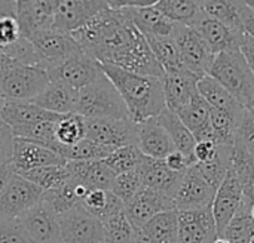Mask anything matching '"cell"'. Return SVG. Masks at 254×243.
I'll return each instance as SVG.
<instances>
[{"mask_svg":"<svg viewBox=\"0 0 254 243\" xmlns=\"http://www.w3.org/2000/svg\"><path fill=\"white\" fill-rule=\"evenodd\" d=\"M70 36L100 64H112L135 74L159 79L165 74L146 37L122 9L107 7Z\"/></svg>","mask_w":254,"mask_h":243,"instance_id":"obj_1","label":"cell"},{"mask_svg":"<svg viewBox=\"0 0 254 243\" xmlns=\"http://www.w3.org/2000/svg\"><path fill=\"white\" fill-rule=\"evenodd\" d=\"M101 70L124 99L131 122L138 125L156 119L167 108L159 77L135 74L112 64H101Z\"/></svg>","mask_w":254,"mask_h":243,"instance_id":"obj_2","label":"cell"},{"mask_svg":"<svg viewBox=\"0 0 254 243\" xmlns=\"http://www.w3.org/2000/svg\"><path fill=\"white\" fill-rule=\"evenodd\" d=\"M246 110L254 107V74L240 50L223 52L214 56L208 73Z\"/></svg>","mask_w":254,"mask_h":243,"instance_id":"obj_3","label":"cell"},{"mask_svg":"<svg viewBox=\"0 0 254 243\" xmlns=\"http://www.w3.org/2000/svg\"><path fill=\"white\" fill-rule=\"evenodd\" d=\"M76 114L83 119H129L124 99L106 74L79 91Z\"/></svg>","mask_w":254,"mask_h":243,"instance_id":"obj_4","label":"cell"},{"mask_svg":"<svg viewBox=\"0 0 254 243\" xmlns=\"http://www.w3.org/2000/svg\"><path fill=\"white\" fill-rule=\"evenodd\" d=\"M48 73L40 67L6 64L0 67L1 101L31 102L49 85Z\"/></svg>","mask_w":254,"mask_h":243,"instance_id":"obj_5","label":"cell"},{"mask_svg":"<svg viewBox=\"0 0 254 243\" xmlns=\"http://www.w3.org/2000/svg\"><path fill=\"white\" fill-rule=\"evenodd\" d=\"M43 190L15 174L0 193V223L18 221L42 200Z\"/></svg>","mask_w":254,"mask_h":243,"instance_id":"obj_6","label":"cell"},{"mask_svg":"<svg viewBox=\"0 0 254 243\" xmlns=\"http://www.w3.org/2000/svg\"><path fill=\"white\" fill-rule=\"evenodd\" d=\"M185 68L198 79L208 76L214 61V53L198 34L196 30L186 25H177L173 34Z\"/></svg>","mask_w":254,"mask_h":243,"instance_id":"obj_7","label":"cell"},{"mask_svg":"<svg viewBox=\"0 0 254 243\" xmlns=\"http://www.w3.org/2000/svg\"><path fill=\"white\" fill-rule=\"evenodd\" d=\"M58 218L63 243H104L103 223L89 214L82 203L61 214Z\"/></svg>","mask_w":254,"mask_h":243,"instance_id":"obj_8","label":"cell"},{"mask_svg":"<svg viewBox=\"0 0 254 243\" xmlns=\"http://www.w3.org/2000/svg\"><path fill=\"white\" fill-rule=\"evenodd\" d=\"M28 40L31 42L39 55L40 68H43L46 73L58 64L64 62L65 59L83 52L70 34L60 33L52 28L36 33Z\"/></svg>","mask_w":254,"mask_h":243,"instance_id":"obj_9","label":"cell"},{"mask_svg":"<svg viewBox=\"0 0 254 243\" xmlns=\"http://www.w3.org/2000/svg\"><path fill=\"white\" fill-rule=\"evenodd\" d=\"M103 74L101 64L86 52H80L48 71L51 80L64 83L77 92L94 83Z\"/></svg>","mask_w":254,"mask_h":243,"instance_id":"obj_10","label":"cell"},{"mask_svg":"<svg viewBox=\"0 0 254 243\" xmlns=\"http://www.w3.org/2000/svg\"><path fill=\"white\" fill-rule=\"evenodd\" d=\"M85 129L88 140L112 150L137 146V125L129 119H85Z\"/></svg>","mask_w":254,"mask_h":243,"instance_id":"obj_11","label":"cell"},{"mask_svg":"<svg viewBox=\"0 0 254 243\" xmlns=\"http://www.w3.org/2000/svg\"><path fill=\"white\" fill-rule=\"evenodd\" d=\"M109 7L107 1L94 0H55L52 30L71 34L100 12Z\"/></svg>","mask_w":254,"mask_h":243,"instance_id":"obj_12","label":"cell"},{"mask_svg":"<svg viewBox=\"0 0 254 243\" xmlns=\"http://www.w3.org/2000/svg\"><path fill=\"white\" fill-rule=\"evenodd\" d=\"M216 189L208 184L204 177L198 172L195 165H192L183 177V181L174 197V209L182 211H195L208 208L213 203Z\"/></svg>","mask_w":254,"mask_h":243,"instance_id":"obj_13","label":"cell"},{"mask_svg":"<svg viewBox=\"0 0 254 243\" xmlns=\"http://www.w3.org/2000/svg\"><path fill=\"white\" fill-rule=\"evenodd\" d=\"M243 200H244V196H243V187L240 184V180L232 171V168H229L211 203V212L214 217L219 238H222L226 226L240 209Z\"/></svg>","mask_w":254,"mask_h":243,"instance_id":"obj_14","label":"cell"},{"mask_svg":"<svg viewBox=\"0 0 254 243\" xmlns=\"http://www.w3.org/2000/svg\"><path fill=\"white\" fill-rule=\"evenodd\" d=\"M177 243H213L219 238L211 206L195 211L177 212Z\"/></svg>","mask_w":254,"mask_h":243,"instance_id":"obj_15","label":"cell"},{"mask_svg":"<svg viewBox=\"0 0 254 243\" xmlns=\"http://www.w3.org/2000/svg\"><path fill=\"white\" fill-rule=\"evenodd\" d=\"M138 172L144 189L156 192L158 194L174 202L185 174L171 171L164 160H156L146 156L138 166Z\"/></svg>","mask_w":254,"mask_h":243,"instance_id":"obj_16","label":"cell"},{"mask_svg":"<svg viewBox=\"0 0 254 243\" xmlns=\"http://www.w3.org/2000/svg\"><path fill=\"white\" fill-rule=\"evenodd\" d=\"M67 162L55 151L42 147L36 143L15 138L13 156L10 166L15 174L21 175L30 172L33 169L45 168V166H64Z\"/></svg>","mask_w":254,"mask_h":243,"instance_id":"obj_17","label":"cell"},{"mask_svg":"<svg viewBox=\"0 0 254 243\" xmlns=\"http://www.w3.org/2000/svg\"><path fill=\"white\" fill-rule=\"evenodd\" d=\"M60 117L61 116L46 111L33 102L3 101L0 107V120H3L10 128L15 138H18L24 131L42 122L58 120Z\"/></svg>","mask_w":254,"mask_h":243,"instance_id":"obj_18","label":"cell"},{"mask_svg":"<svg viewBox=\"0 0 254 243\" xmlns=\"http://www.w3.org/2000/svg\"><path fill=\"white\" fill-rule=\"evenodd\" d=\"M192 28L198 31V34L202 37V40L207 43V46L214 55H219L223 52L240 50L241 42L244 39L243 33H238L226 27L220 21L207 15L204 10Z\"/></svg>","mask_w":254,"mask_h":243,"instance_id":"obj_19","label":"cell"},{"mask_svg":"<svg viewBox=\"0 0 254 243\" xmlns=\"http://www.w3.org/2000/svg\"><path fill=\"white\" fill-rule=\"evenodd\" d=\"M167 211H176L174 202L144 187L125 205L127 217L135 230L143 229L152 218Z\"/></svg>","mask_w":254,"mask_h":243,"instance_id":"obj_20","label":"cell"},{"mask_svg":"<svg viewBox=\"0 0 254 243\" xmlns=\"http://www.w3.org/2000/svg\"><path fill=\"white\" fill-rule=\"evenodd\" d=\"M55 0H27L16 1V19L21 36L30 39L36 33L51 30L54 21Z\"/></svg>","mask_w":254,"mask_h":243,"instance_id":"obj_21","label":"cell"},{"mask_svg":"<svg viewBox=\"0 0 254 243\" xmlns=\"http://www.w3.org/2000/svg\"><path fill=\"white\" fill-rule=\"evenodd\" d=\"M18 221L31 243H61L58 218L42 203L28 211Z\"/></svg>","mask_w":254,"mask_h":243,"instance_id":"obj_22","label":"cell"},{"mask_svg":"<svg viewBox=\"0 0 254 243\" xmlns=\"http://www.w3.org/2000/svg\"><path fill=\"white\" fill-rule=\"evenodd\" d=\"M137 147L146 157L156 160H165L173 151H176L170 135L156 119L137 125Z\"/></svg>","mask_w":254,"mask_h":243,"instance_id":"obj_23","label":"cell"},{"mask_svg":"<svg viewBox=\"0 0 254 243\" xmlns=\"http://www.w3.org/2000/svg\"><path fill=\"white\" fill-rule=\"evenodd\" d=\"M122 10L144 37H173L174 30L179 25L164 16L155 4L143 7H124Z\"/></svg>","mask_w":254,"mask_h":243,"instance_id":"obj_24","label":"cell"},{"mask_svg":"<svg viewBox=\"0 0 254 243\" xmlns=\"http://www.w3.org/2000/svg\"><path fill=\"white\" fill-rule=\"evenodd\" d=\"M162 89L165 105L168 110L177 113L185 108L190 99L198 94V77L192 73H176V74H164Z\"/></svg>","mask_w":254,"mask_h":243,"instance_id":"obj_25","label":"cell"},{"mask_svg":"<svg viewBox=\"0 0 254 243\" xmlns=\"http://www.w3.org/2000/svg\"><path fill=\"white\" fill-rule=\"evenodd\" d=\"M67 171L71 178L83 184L88 190H104L110 192L116 175L107 168L103 160L92 162H67Z\"/></svg>","mask_w":254,"mask_h":243,"instance_id":"obj_26","label":"cell"},{"mask_svg":"<svg viewBox=\"0 0 254 243\" xmlns=\"http://www.w3.org/2000/svg\"><path fill=\"white\" fill-rule=\"evenodd\" d=\"M196 88L198 94L208 102L211 108L228 113L243 123L249 110H246L217 80L210 76H204L198 80Z\"/></svg>","mask_w":254,"mask_h":243,"instance_id":"obj_27","label":"cell"},{"mask_svg":"<svg viewBox=\"0 0 254 243\" xmlns=\"http://www.w3.org/2000/svg\"><path fill=\"white\" fill-rule=\"evenodd\" d=\"M88 192L89 190L83 184L77 183L70 175V178L58 189L43 192L40 203L48 211H51L55 217H60L61 214H64V212L70 211L71 208H74L76 205L82 203V200Z\"/></svg>","mask_w":254,"mask_h":243,"instance_id":"obj_28","label":"cell"},{"mask_svg":"<svg viewBox=\"0 0 254 243\" xmlns=\"http://www.w3.org/2000/svg\"><path fill=\"white\" fill-rule=\"evenodd\" d=\"M77 94L79 92L71 89L70 86L51 80L49 85L45 88V91L39 97H36L31 102L54 114L65 116V114L76 113Z\"/></svg>","mask_w":254,"mask_h":243,"instance_id":"obj_29","label":"cell"},{"mask_svg":"<svg viewBox=\"0 0 254 243\" xmlns=\"http://www.w3.org/2000/svg\"><path fill=\"white\" fill-rule=\"evenodd\" d=\"M210 110L211 107L208 105V102L199 94H196L185 108L176 113L185 123V126L190 131L196 143L211 140L213 134L210 123Z\"/></svg>","mask_w":254,"mask_h":243,"instance_id":"obj_30","label":"cell"},{"mask_svg":"<svg viewBox=\"0 0 254 243\" xmlns=\"http://www.w3.org/2000/svg\"><path fill=\"white\" fill-rule=\"evenodd\" d=\"M156 120L167 131V134L170 135L176 150L180 151L182 154H185L186 157L193 159V150H195V146H196V140L193 138L190 131L185 126V123L180 120V117L174 111L165 108L156 117Z\"/></svg>","mask_w":254,"mask_h":243,"instance_id":"obj_31","label":"cell"},{"mask_svg":"<svg viewBox=\"0 0 254 243\" xmlns=\"http://www.w3.org/2000/svg\"><path fill=\"white\" fill-rule=\"evenodd\" d=\"M231 168L240 180L243 187L244 200L249 205H254V156L240 143L235 141Z\"/></svg>","mask_w":254,"mask_h":243,"instance_id":"obj_32","label":"cell"},{"mask_svg":"<svg viewBox=\"0 0 254 243\" xmlns=\"http://www.w3.org/2000/svg\"><path fill=\"white\" fill-rule=\"evenodd\" d=\"M146 40L165 74L189 73L182 62L179 49L173 37H146Z\"/></svg>","mask_w":254,"mask_h":243,"instance_id":"obj_33","label":"cell"},{"mask_svg":"<svg viewBox=\"0 0 254 243\" xmlns=\"http://www.w3.org/2000/svg\"><path fill=\"white\" fill-rule=\"evenodd\" d=\"M82 206L101 223L125 209V205L112 192L89 190L82 200Z\"/></svg>","mask_w":254,"mask_h":243,"instance_id":"obj_34","label":"cell"},{"mask_svg":"<svg viewBox=\"0 0 254 243\" xmlns=\"http://www.w3.org/2000/svg\"><path fill=\"white\" fill-rule=\"evenodd\" d=\"M155 7L170 21L186 27H193L202 13L199 1L190 0H161L155 3Z\"/></svg>","mask_w":254,"mask_h":243,"instance_id":"obj_35","label":"cell"},{"mask_svg":"<svg viewBox=\"0 0 254 243\" xmlns=\"http://www.w3.org/2000/svg\"><path fill=\"white\" fill-rule=\"evenodd\" d=\"M199 6L207 15L220 21L226 27L243 33L244 1H199Z\"/></svg>","mask_w":254,"mask_h":243,"instance_id":"obj_36","label":"cell"},{"mask_svg":"<svg viewBox=\"0 0 254 243\" xmlns=\"http://www.w3.org/2000/svg\"><path fill=\"white\" fill-rule=\"evenodd\" d=\"M141 230L153 243H177L179 241L177 211H167L156 215Z\"/></svg>","mask_w":254,"mask_h":243,"instance_id":"obj_37","label":"cell"},{"mask_svg":"<svg viewBox=\"0 0 254 243\" xmlns=\"http://www.w3.org/2000/svg\"><path fill=\"white\" fill-rule=\"evenodd\" d=\"M223 239L229 243H252L254 238V220L252 217V205L243 200L240 209L234 215V218L226 226Z\"/></svg>","mask_w":254,"mask_h":243,"instance_id":"obj_38","label":"cell"},{"mask_svg":"<svg viewBox=\"0 0 254 243\" xmlns=\"http://www.w3.org/2000/svg\"><path fill=\"white\" fill-rule=\"evenodd\" d=\"M54 134H55V140L60 144L61 150L76 146L77 143H80L82 140L86 138L85 119L76 113L61 116L55 123Z\"/></svg>","mask_w":254,"mask_h":243,"instance_id":"obj_39","label":"cell"},{"mask_svg":"<svg viewBox=\"0 0 254 243\" xmlns=\"http://www.w3.org/2000/svg\"><path fill=\"white\" fill-rule=\"evenodd\" d=\"M115 150L100 146L88 138L82 140L76 146L63 148L60 156L65 162H92V160H104L107 159Z\"/></svg>","mask_w":254,"mask_h":243,"instance_id":"obj_40","label":"cell"},{"mask_svg":"<svg viewBox=\"0 0 254 243\" xmlns=\"http://www.w3.org/2000/svg\"><path fill=\"white\" fill-rule=\"evenodd\" d=\"M21 177L33 183L43 192H48V190H54L63 186L70 178V172L67 171L65 165L64 166H45V168H39V169H33L30 172L21 174Z\"/></svg>","mask_w":254,"mask_h":243,"instance_id":"obj_41","label":"cell"},{"mask_svg":"<svg viewBox=\"0 0 254 243\" xmlns=\"http://www.w3.org/2000/svg\"><path fill=\"white\" fill-rule=\"evenodd\" d=\"M143 157L144 154L138 150L137 146H127V147H121L115 150L103 162L115 175H121V174H127V172L138 169Z\"/></svg>","mask_w":254,"mask_h":243,"instance_id":"obj_42","label":"cell"},{"mask_svg":"<svg viewBox=\"0 0 254 243\" xmlns=\"http://www.w3.org/2000/svg\"><path fill=\"white\" fill-rule=\"evenodd\" d=\"M21 37L16 19V1H0V48L4 49Z\"/></svg>","mask_w":254,"mask_h":243,"instance_id":"obj_43","label":"cell"},{"mask_svg":"<svg viewBox=\"0 0 254 243\" xmlns=\"http://www.w3.org/2000/svg\"><path fill=\"white\" fill-rule=\"evenodd\" d=\"M106 243H132L135 229L127 217L125 209L103 223Z\"/></svg>","mask_w":254,"mask_h":243,"instance_id":"obj_44","label":"cell"},{"mask_svg":"<svg viewBox=\"0 0 254 243\" xmlns=\"http://www.w3.org/2000/svg\"><path fill=\"white\" fill-rule=\"evenodd\" d=\"M143 189V183H141V177L138 169L127 172V174H121L116 175L113 187H112V193L122 200L124 205H127L140 190Z\"/></svg>","mask_w":254,"mask_h":243,"instance_id":"obj_45","label":"cell"},{"mask_svg":"<svg viewBox=\"0 0 254 243\" xmlns=\"http://www.w3.org/2000/svg\"><path fill=\"white\" fill-rule=\"evenodd\" d=\"M0 243H31L19 221L0 223Z\"/></svg>","mask_w":254,"mask_h":243,"instance_id":"obj_46","label":"cell"},{"mask_svg":"<svg viewBox=\"0 0 254 243\" xmlns=\"http://www.w3.org/2000/svg\"><path fill=\"white\" fill-rule=\"evenodd\" d=\"M13 146L15 137L10 128L3 120H0V166L10 165L13 156Z\"/></svg>","mask_w":254,"mask_h":243,"instance_id":"obj_47","label":"cell"},{"mask_svg":"<svg viewBox=\"0 0 254 243\" xmlns=\"http://www.w3.org/2000/svg\"><path fill=\"white\" fill-rule=\"evenodd\" d=\"M219 153V144H216L213 140H207V141H199L195 146L193 150V159L195 163H207L210 160H213Z\"/></svg>","mask_w":254,"mask_h":243,"instance_id":"obj_48","label":"cell"},{"mask_svg":"<svg viewBox=\"0 0 254 243\" xmlns=\"http://www.w3.org/2000/svg\"><path fill=\"white\" fill-rule=\"evenodd\" d=\"M165 165L171 169V171H174V172H180V174H185L192 165H195V160L193 159H189V157H186L185 154H182L180 151H173L165 160Z\"/></svg>","mask_w":254,"mask_h":243,"instance_id":"obj_49","label":"cell"},{"mask_svg":"<svg viewBox=\"0 0 254 243\" xmlns=\"http://www.w3.org/2000/svg\"><path fill=\"white\" fill-rule=\"evenodd\" d=\"M240 52L243 53V56H244L246 62L249 64V67H250L252 73L254 74V40L253 39H250V37H247V36L244 34V39H243L241 46H240Z\"/></svg>","mask_w":254,"mask_h":243,"instance_id":"obj_50","label":"cell"},{"mask_svg":"<svg viewBox=\"0 0 254 243\" xmlns=\"http://www.w3.org/2000/svg\"><path fill=\"white\" fill-rule=\"evenodd\" d=\"M246 3V1H244ZM243 33L254 40V9L247 3L244 7V18H243Z\"/></svg>","mask_w":254,"mask_h":243,"instance_id":"obj_51","label":"cell"},{"mask_svg":"<svg viewBox=\"0 0 254 243\" xmlns=\"http://www.w3.org/2000/svg\"><path fill=\"white\" fill-rule=\"evenodd\" d=\"M15 175L13 169L10 165H4V166H0V193L3 192V189L7 186V183L10 181V178Z\"/></svg>","mask_w":254,"mask_h":243,"instance_id":"obj_52","label":"cell"},{"mask_svg":"<svg viewBox=\"0 0 254 243\" xmlns=\"http://www.w3.org/2000/svg\"><path fill=\"white\" fill-rule=\"evenodd\" d=\"M132 243H153L149 238L147 235L140 229V230H135L134 233V239H132Z\"/></svg>","mask_w":254,"mask_h":243,"instance_id":"obj_53","label":"cell"},{"mask_svg":"<svg viewBox=\"0 0 254 243\" xmlns=\"http://www.w3.org/2000/svg\"><path fill=\"white\" fill-rule=\"evenodd\" d=\"M6 64H12V61H9V58L6 56L4 50L0 48V67H1V65H6Z\"/></svg>","mask_w":254,"mask_h":243,"instance_id":"obj_54","label":"cell"},{"mask_svg":"<svg viewBox=\"0 0 254 243\" xmlns=\"http://www.w3.org/2000/svg\"><path fill=\"white\" fill-rule=\"evenodd\" d=\"M213 243H229V242H228L226 239H223V238H217V239H216Z\"/></svg>","mask_w":254,"mask_h":243,"instance_id":"obj_55","label":"cell"},{"mask_svg":"<svg viewBox=\"0 0 254 243\" xmlns=\"http://www.w3.org/2000/svg\"><path fill=\"white\" fill-rule=\"evenodd\" d=\"M246 3H247L252 9H254V0H252V1H246Z\"/></svg>","mask_w":254,"mask_h":243,"instance_id":"obj_56","label":"cell"},{"mask_svg":"<svg viewBox=\"0 0 254 243\" xmlns=\"http://www.w3.org/2000/svg\"><path fill=\"white\" fill-rule=\"evenodd\" d=\"M252 217H253V220H254V205L252 206Z\"/></svg>","mask_w":254,"mask_h":243,"instance_id":"obj_57","label":"cell"},{"mask_svg":"<svg viewBox=\"0 0 254 243\" xmlns=\"http://www.w3.org/2000/svg\"><path fill=\"white\" fill-rule=\"evenodd\" d=\"M249 111H250V114H252V116H253V117H254V107H253V108H252V110H249Z\"/></svg>","mask_w":254,"mask_h":243,"instance_id":"obj_58","label":"cell"},{"mask_svg":"<svg viewBox=\"0 0 254 243\" xmlns=\"http://www.w3.org/2000/svg\"><path fill=\"white\" fill-rule=\"evenodd\" d=\"M1 102H3V101H1V97H0V107H1Z\"/></svg>","mask_w":254,"mask_h":243,"instance_id":"obj_59","label":"cell"},{"mask_svg":"<svg viewBox=\"0 0 254 243\" xmlns=\"http://www.w3.org/2000/svg\"><path fill=\"white\" fill-rule=\"evenodd\" d=\"M61 243H63V242H61Z\"/></svg>","mask_w":254,"mask_h":243,"instance_id":"obj_60","label":"cell"}]
</instances>
